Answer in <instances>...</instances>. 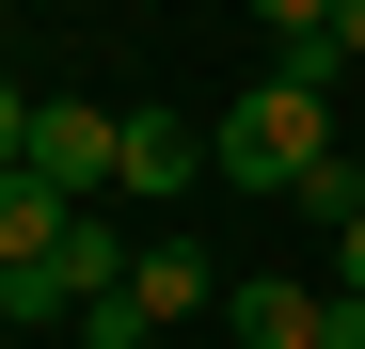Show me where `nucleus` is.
Listing matches in <instances>:
<instances>
[{"label":"nucleus","mask_w":365,"mask_h":349,"mask_svg":"<svg viewBox=\"0 0 365 349\" xmlns=\"http://www.w3.org/2000/svg\"><path fill=\"white\" fill-rule=\"evenodd\" d=\"M302 207H318V222H334V239H349V222H365V143H334L318 174H302Z\"/></svg>","instance_id":"8"},{"label":"nucleus","mask_w":365,"mask_h":349,"mask_svg":"<svg viewBox=\"0 0 365 349\" xmlns=\"http://www.w3.org/2000/svg\"><path fill=\"white\" fill-rule=\"evenodd\" d=\"M64 222H80V191H48L32 159H0V270H16V254H64Z\"/></svg>","instance_id":"5"},{"label":"nucleus","mask_w":365,"mask_h":349,"mask_svg":"<svg viewBox=\"0 0 365 349\" xmlns=\"http://www.w3.org/2000/svg\"><path fill=\"white\" fill-rule=\"evenodd\" d=\"M334 286H365V222H349V239H334Z\"/></svg>","instance_id":"14"},{"label":"nucleus","mask_w":365,"mask_h":349,"mask_svg":"<svg viewBox=\"0 0 365 349\" xmlns=\"http://www.w3.org/2000/svg\"><path fill=\"white\" fill-rule=\"evenodd\" d=\"M0 318H16V333H80V270L64 254H16V270H0Z\"/></svg>","instance_id":"7"},{"label":"nucleus","mask_w":365,"mask_h":349,"mask_svg":"<svg viewBox=\"0 0 365 349\" xmlns=\"http://www.w3.org/2000/svg\"><path fill=\"white\" fill-rule=\"evenodd\" d=\"M32 174L96 207L111 174H128V111H111V95H32Z\"/></svg>","instance_id":"2"},{"label":"nucleus","mask_w":365,"mask_h":349,"mask_svg":"<svg viewBox=\"0 0 365 349\" xmlns=\"http://www.w3.org/2000/svg\"><path fill=\"white\" fill-rule=\"evenodd\" d=\"M64 349H159V318L128 302V286H111V302H80V333H64Z\"/></svg>","instance_id":"9"},{"label":"nucleus","mask_w":365,"mask_h":349,"mask_svg":"<svg viewBox=\"0 0 365 349\" xmlns=\"http://www.w3.org/2000/svg\"><path fill=\"white\" fill-rule=\"evenodd\" d=\"M334 80H349L334 48H270V80L207 127V174L222 191H302V174L334 159Z\"/></svg>","instance_id":"1"},{"label":"nucleus","mask_w":365,"mask_h":349,"mask_svg":"<svg viewBox=\"0 0 365 349\" xmlns=\"http://www.w3.org/2000/svg\"><path fill=\"white\" fill-rule=\"evenodd\" d=\"M0 159H32V95L16 80H0Z\"/></svg>","instance_id":"12"},{"label":"nucleus","mask_w":365,"mask_h":349,"mask_svg":"<svg viewBox=\"0 0 365 349\" xmlns=\"http://www.w3.org/2000/svg\"><path fill=\"white\" fill-rule=\"evenodd\" d=\"M128 302H143V318L175 333V318H207V302H222V270H207L191 239H143V254H128Z\"/></svg>","instance_id":"4"},{"label":"nucleus","mask_w":365,"mask_h":349,"mask_svg":"<svg viewBox=\"0 0 365 349\" xmlns=\"http://www.w3.org/2000/svg\"><path fill=\"white\" fill-rule=\"evenodd\" d=\"M191 174H207V143H191V111H128V174H111V191H128V207H175Z\"/></svg>","instance_id":"3"},{"label":"nucleus","mask_w":365,"mask_h":349,"mask_svg":"<svg viewBox=\"0 0 365 349\" xmlns=\"http://www.w3.org/2000/svg\"><path fill=\"white\" fill-rule=\"evenodd\" d=\"M318 349H365V286H318Z\"/></svg>","instance_id":"11"},{"label":"nucleus","mask_w":365,"mask_h":349,"mask_svg":"<svg viewBox=\"0 0 365 349\" xmlns=\"http://www.w3.org/2000/svg\"><path fill=\"white\" fill-rule=\"evenodd\" d=\"M270 16V48H334V0H255Z\"/></svg>","instance_id":"10"},{"label":"nucleus","mask_w":365,"mask_h":349,"mask_svg":"<svg viewBox=\"0 0 365 349\" xmlns=\"http://www.w3.org/2000/svg\"><path fill=\"white\" fill-rule=\"evenodd\" d=\"M222 318L255 349H318V286H302V270H255V286H222Z\"/></svg>","instance_id":"6"},{"label":"nucleus","mask_w":365,"mask_h":349,"mask_svg":"<svg viewBox=\"0 0 365 349\" xmlns=\"http://www.w3.org/2000/svg\"><path fill=\"white\" fill-rule=\"evenodd\" d=\"M334 64H365V0H334Z\"/></svg>","instance_id":"13"}]
</instances>
